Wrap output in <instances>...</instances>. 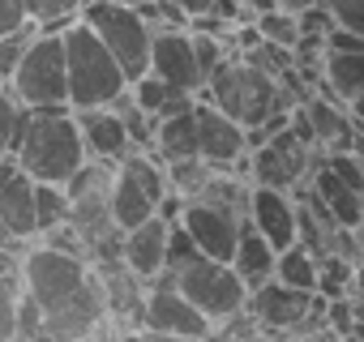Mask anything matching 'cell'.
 I'll list each match as a JSON object with an SVG mask.
<instances>
[{"instance_id":"cell-1","label":"cell","mask_w":364,"mask_h":342,"mask_svg":"<svg viewBox=\"0 0 364 342\" xmlns=\"http://www.w3.org/2000/svg\"><path fill=\"white\" fill-rule=\"evenodd\" d=\"M22 287L39 312V338H90L107 325V287L90 257L48 240L22 253Z\"/></svg>"},{"instance_id":"cell-2","label":"cell","mask_w":364,"mask_h":342,"mask_svg":"<svg viewBox=\"0 0 364 342\" xmlns=\"http://www.w3.org/2000/svg\"><path fill=\"white\" fill-rule=\"evenodd\" d=\"M14 158L31 171V180H48V184H69L77 176V167L90 158L82 128H77V111L65 107H26Z\"/></svg>"},{"instance_id":"cell-3","label":"cell","mask_w":364,"mask_h":342,"mask_svg":"<svg viewBox=\"0 0 364 342\" xmlns=\"http://www.w3.org/2000/svg\"><path fill=\"white\" fill-rule=\"evenodd\" d=\"M202 94L210 103H219L228 116H236L245 128H257L270 116L291 111V90L279 77H270L262 65H253L245 52H228L215 65V73L206 77Z\"/></svg>"},{"instance_id":"cell-4","label":"cell","mask_w":364,"mask_h":342,"mask_svg":"<svg viewBox=\"0 0 364 342\" xmlns=\"http://www.w3.org/2000/svg\"><path fill=\"white\" fill-rule=\"evenodd\" d=\"M60 35L69 60V107H103L129 90V73L82 18H73Z\"/></svg>"},{"instance_id":"cell-5","label":"cell","mask_w":364,"mask_h":342,"mask_svg":"<svg viewBox=\"0 0 364 342\" xmlns=\"http://www.w3.org/2000/svg\"><path fill=\"white\" fill-rule=\"evenodd\" d=\"M77 18L107 43V52L120 60V69L129 73V82H137L141 73H150L154 26L146 22V13L137 5H120V0H86Z\"/></svg>"},{"instance_id":"cell-6","label":"cell","mask_w":364,"mask_h":342,"mask_svg":"<svg viewBox=\"0 0 364 342\" xmlns=\"http://www.w3.org/2000/svg\"><path fill=\"white\" fill-rule=\"evenodd\" d=\"M14 94L26 107H65L69 103V60H65V35L56 26H39V35L26 43L14 77Z\"/></svg>"},{"instance_id":"cell-7","label":"cell","mask_w":364,"mask_h":342,"mask_svg":"<svg viewBox=\"0 0 364 342\" xmlns=\"http://www.w3.org/2000/svg\"><path fill=\"white\" fill-rule=\"evenodd\" d=\"M317 141L309 133H300L296 124L279 128L274 137H266L262 145L249 150V180L253 184H270V189H300V180L317 167Z\"/></svg>"},{"instance_id":"cell-8","label":"cell","mask_w":364,"mask_h":342,"mask_svg":"<svg viewBox=\"0 0 364 342\" xmlns=\"http://www.w3.org/2000/svg\"><path fill=\"white\" fill-rule=\"evenodd\" d=\"M137 333H163V338H210L215 325L202 316V308L189 304V295L167 278L146 282L141 299V325Z\"/></svg>"},{"instance_id":"cell-9","label":"cell","mask_w":364,"mask_h":342,"mask_svg":"<svg viewBox=\"0 0 364 342\" xmlns=\"http://www.w3.org/2000/svg\"><path fill=\"white\" fill-rule=\"evenodd\" d=\"M193 120H198V154L210 167H236L249 154V128L206 94L193 103Z\"/></svg>"},{"instance_id":"cell-10","label":"cell","mask_w":364,"mask_h":342,"mask_svg":"<svg viewBox=\"0 0 364 342\" xmlns=\"http://www.w3.org/2000/svg\"><path fill=\"white\" fill-rule=\"evenodd\" d=\"M150 73H159L163 82H171V86H180V90L202 94L206 73H202V65H198V48H193L189 26H167V31H154Z\"/></svg>"},{"instance_id":"cell-11","label":"cell","mask_w":364,"mask_h":342,"mask_svg":"<svg viewBox=\"0 0 364 342\" xmlns=\"http://www.w3.org/2000/svg\"><path fill=\"white\" fill-rule=\"evenodd\" d=\"M313 304H317V291H300L283 278H266L262 287L249 291V312L266 329H300Z\"/></svg>"},{"instance_id":"cell-12","label":"cell","mask_w":364,"mask_h":342,"mask_svg":"<svg viewBox=\"0 0 364 342\" xmlns=\"http://www.w3.org/2000/svg\"><path fill=\"white\" fill-rule=\"evenodd\" d=\"M0 219H5L22 240L39 236V219H35V180L31 171L14 158L0 154Z\"/></svg>"},{"instance_id":"cell-13","label":"cell","mask_w":364,"mask_h":342,"mask_svg":"<svg viewBox=\"0 0 364 342\" xmlns=\"http://www.w3.org/2000/svg\"><path fill=\"white\" fill-rule=\"evenodd\" d=\"M167 240H171V219L154 214V219L137 223L133 231H124L120 257H124V265H129L141 282H154V278L167 270Z\"/></svg>"},{"instance_id":"cell-14","label":"cell","mask_w":364,"mask_h":342,"mask_svg":"<svg viewBox=\"0 0 364 342\" xmlns=\"http://www.w3.org/2000/svg\"><path fill=\"white\" fill-rule=\"evenodd\" d=\"M249 223H253L279 253L291 248V244H296V231H300L291 193H287V189H270V184H253V193H249Z\"/></svg>"},{"instance_id":"cell-15","label":"cell","mask_w":364,"mask_h":342,"mask_svg":"<svg viewBox=\"0 0 364 342\" xmlns=\"http://www.w3.org/2000/svg\"><path fill=\"white\" fill-rule=\"evenodd\" d=\"M73 111H77V128H82V141H86L90 158L120 162L133 150L129 128H124V120H120V111L112 103H103V107H73Z\"/></svg>"},{"instance_id":"cell-16","label":"cell","mask_w":364,"mask_h":342,"mask_svg":"<svg viewBox=\"0 0 364 342\" xmlns=\"http://www.w3.org/2000/svg\"><path fill=\"white\" fill-rule=\"evenodd\" d=\"M309 193L330 210V219L338 223V227H360V219H364V189H355V184H347L338 171H330L321 158H317V167H313V180H309Z\"/></svg>"},{"instance_id":"cell-17","label":"cell","mask_w":364,"mask_h":342,"mask_svg":"<svg viewBox=\"0 0 364 342\" xmlns=\"http://www.w3.org/2000/svg\"><path fill=\"white\" fill-rule=\"evenodd\" d=\"M274 265H279V248L249 223L245 231H240V244H236V253H232V270L245 278V287L253 291V287H262L266 278H274Z\"/></svg>"},{"instance_id":"cell-18","label":"cell","mask_w":364,"mask_h":342,"mask_svg":"<svg viewBox=\"0 0 364 342\" xmlns=\"http://www.w3.org/2000/svg\"><path fill=\"white\" fill-rule=\"evenodd\" d=\"M154 154H159L163 162L193 158V154H198V120H193V107L154 120Z\"/></svg>"},{"instance_id":"cell-19","label":"cell","mask_w":364,"mask_h":342,"mask_svg":"<svg viewBox=\"0 0 364 342\" xmlns=\"http://www.w3.org/2000/svg\"><path fill=\"white\" fill-rule=\"evenodd\" d=\"M321 90L351 103L364 90V52H326L321 56Z\"/></svg>"},{"instance_id":"cell-20","label":"cell","mask_w":364,"mask_h":342,"mask_svg":"<svg viewBox=\"0 0 364 342\" xmlns=\"http://www.w3.org/2000/svg\"><path fill=\"white\" fill-rule=\"evenodd\" d=\"M22 253L0 248V342L18 338V308H22Z\"/></svg>"},{"instance_id":"cell-21","label":"cell","mask_w":364,"mask_h":342,"mask_svg":"<svg viewBox=\"0 0 364 342\" xmlns=\"http://www.w3.org/2000/svg\"><path fill=\"white\" fill-rule=\"evenodd\" d=\"M274 278H283V282H291V287H300V291H317V253L296 240L291 248L279 253Z\"/></svg>"},{"instance_id":"cell-22","label":"cell","mask_w":364,"mask_h":342,"mask_svg":"<svg viewBox=\"0 0 364 342\" xmlns=\"http://www.w3.org/2000/svg\"><path fill=\"white\" fill-rule=\"evenodd\" d=\"M112 107L120 111V120H124V128H129V141H133V150H154V116L124 90L120 99H112Z\"/></svg>"},{"instance_id":"cell-23","label":"cell","mask_w":364,"mask_h":342,"mask_svg":"<svg viewBox=\"0 0 364 342\" xmlns=\"http://www.w3.org/2000/svg\"><path fill=\"white\" fill-rule=\"evenodd\" d=\"M35 219H39V236L69 223V193L65 184H48V180H35Z\"/></svg>"},{"instance_id":"cell-24","label":"cell","mask_w":364,"mask_h":342,"mask_svg":"<svg viewBox=\"0 0 364 342\" xmlns=\"http://www.w3.org/2000/svg\"><path fill=\"white\" fill-rule=\"evenodd\" d=\"M253 26H257L262 39H270V43H283V48H296V43H300V13H291V9L253 13Z\"/></svg>"},{"instance_id":"cell-25","label":"cell","mask_w":364,"mask_h":342,"mask_svg":"<svg viewBox=\"0 0 364 342\" xmlns=\"http://www.w3.org/2000/svg\"><path fill=\"white\" fill-rule=\"evenodd\" d=\"M22 120H26V103L14 94L9 82H0V154H14L18 133H22Z\"/></svg>"},{"instance_id":"cell-26","label":"cell","mask_w":364,"mask_h":342,"mask_svg":"<svg viewBox=\"0 0 364 342\" xmlns=\"http://www.w3.org/2000/svg\"><path fill=\"white\" fill-rule=\"evenodd\" d=\"M26 5H31V18H35L39 26H56V31H65V26L82 13L86 0H26Z\"/></svg>"},{"instance_id":"cell-27","label":"cell","mask_w":364,"mask_h":342,"mask_svg":"<svg viewBox=\"0 0 364 342\" xmlns=\"http://www.w3.org/2000/svg\"><path fill=\"white\" fill-rule=\"evenodd\" d=\"M321 5L330 9L334 26H347V31L364 35V0H321Z\"/></svg>"},{"instance_id":"cell-28","label":"cell","mask_w":364,"mask_h":342,"mask_svg":"<svg viewBox=\"0 0 364 342\" xmlns=\"http://www.w3.org/2000/svg\"><path fill=\"white\" fill-rule=\"evenodd\" d=\"M26 22H35L26 0H0V35H14V31H22Z\"/></svg>"},{"instance_id":"cell-29","label":"cell","mask_w":364,"mask_h":342,"mask_svg":"<svg viewBox=\"0 0 364 342\" xmlns=\"http://www.w3.org/2000/svg\"><path fill=\"white\" fill-rule=\"evenodd\" d=\"M326 52H364V35H355L347 26H330L326 31Z\"/></svg>"},{"instance_id":"cell-30","label":"cell","mask_w":364,"mask_h":342,"mask_svg":"<svg viewBox=\"0 0 364 342\" xmlns=\"http://www.w3.org/2000/svg\"><path fill=\"white\" fill-rule=\"evenodd\" d=\"M245 5H249L253 13H266V9H291V13H300V9L317 5V0H245Z\"/></svg>"},{"instance_id":"cell-31","label":"cell","mask_w":364,"mask_h":342,"mask_svg":"<svg viewBox=\"0 0 364 342\" xmlns=\"http://www.w3.org/2000/svg\"><path fill=\"white\" fill-rule=\"evenodd\" d=\"M171 5H180V9L189 13V22H193V18H202V13L215 9V0H171Z\"/></svg>"},{"instance_id":"cell-32","label":"cell","mask_w":364,"mask_h":342,"mask_svg":"<svg viewBox=\"0 0 364 342\" xmlns=\"http://www.w3.org/2000/svg\"><path fill=\"white\" fill-rule=\"evenodd\" d=\"M347 111H351V116H355V120L364 124V90H360V94H355V99L347 103Z\"/></svg>"},{"instance_id":"cell-33","label":"cell","mask_w":364,"mask_h":342,"mask_svg":"<svg viewBox=\"0 0 364 342\" xmlns=\"http://www.w3.org/2000/svg\"><path fill=\"white\" fill-rule=\"evenodd\" d=\"M120 5H141V0H120Z\"/></svg>"}]
</instances>
